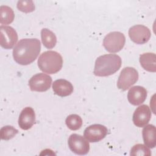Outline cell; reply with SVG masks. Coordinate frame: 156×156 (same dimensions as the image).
Instances as JSON below:
<instances>
[{"instance_id": "obj_1", "label": "cell", "mask_w": 156, "mask_h": 156, "mask_svg": "<svg viewBox=\"0 0 156 156\" xmlns=\"http://www.w3.org/2000/svg\"><path fill=\"white\" fill-rule=\"evenodd\" d=\"M41 51V43L37 38H23L13 49L14 60L21 65H27L37 58Z\"/></svg>"}, {"instance_id": "obj_2", "label": "cell", "mask_w": 156, "mask_h": 156, "mask_svg": "<svg viewBox=\"0 0 156 156\" xmlns=\"http://www.w3.org/2000/svg\"><path fill=\"white\" fill-rule=\"evenodd\" d=\"M122 60L116 54H105L97 58L95 62L94 74L105 77L113 74L121 68Z\"/></svg>"}, {"instance_id": "obj_3", "label": "cell", "mask_w": 156, "mask_h": 156, "mask_svg": "<svg viewBox=\"0 0 156 156\" xmlns=\"http://www.w3.org/2000/svg\"><path fill=\"white\" fill-rule=\"evenodd\" d=\"M63 58L56 51H47L43 52L38 59V66L41 71L48 74H55L62 68Z\"/></svg>"}, {"instance_id": "obj_4", "label": "cell", "mask_w": 156, "mask_h": 156, "mask_svg": "<svg viewBox=\"0 0 156 156\" xmlns=\"http://www.w3.org/2000/svg\"><path fill=\"white\" fill-rule=\"evenodd\" d=\"M126 38L121 32L115 31L105 35L103 40V46L106 51L111 53H116L124 47Z\"/></svg>"}, {"instance_id": "obj_5", "label": "cell", "mask_w": 156, "mask_h": 156, "mask_svg": "<svg viewBox=\"0 0 156 156\" xmlns=\"http://www.w3.org/2000/svg\"><path fill=\"white\" fill-rule=\"evenodd\" d=\"M138 79V73L136 69L132 67H125L121 71L118 77V88L122 91H126L135 84Z\"/></svg>"}, {"instance_id": "obj_6", "label": "cell", "mask_w": 156, "mask_h": 156, "mask_svg": "<svg viewBox=\"0 0 156 156\" xmlns=\"http://www.w3.org/2000/svg\"><path fill=\"white\" fill-rule=\"evenodd\" d=\"M68 144L70 150L77 155H85L90 151L89 141L82 135L76 133L69 136Z\"/></svg>"}, {"instance_id": "obj_7", "label": "cell", "mask_w": 156, "mask_h": 156, "mask_svg": "<svg viewBox=\"0 0 156 156\" xmlns=\"http://www.w3.org/2000/svg\"><path fill=\"white\" fill-rule=\"evenodd\" d=\"M52 83V78L44 73H38L33 76L29 81L30 90L44 92L47 91Z\"/></svg>"}, {"instance_id": "obj_8", "label": "cell", "mask_w": 156, "mask_h": 156, "mask_svg": "<svg viewBox=\"0 0 156 156\" xmlns=\"http://www.w3.org/2000/svg\"><path fill=\"white\" fill-rule=\"evenodd\" d=\"M151 33L148 27L141 24L135 25L129 30V36L131 40L138 44L147 43L151 37Z\"/></svg>"}, {"instance_id": "obj_9", "label": "cell", "mask_w": 156, "mask_h": 156, "mask_svg": "<svg viewBox=\"0 0 156 156\" xmlns=\"http://www.w3.org/2000/svg\"><path fill=\"white\" fill-rule=\"evenodd\" d=\"M108 133L107 128L99 124H94L87 127L83 132V136L91 143L98 142L104 139Z\"/></svg>"}, {"instance_id": "obj_10", "label": "cell", "mask_w": 156, "mask_h": 156, "mask_svg": "<svg viewBox=\"0 0 156 156\" xmlns=\"http://www.w3.org/2000/svg\"><path fill=\"white\" fill-rule=\"evenodd\" d=\"M1 47L6 49H12L18 41V34L16 30L8 26H1Z\"/></svg>"}, {"instance_id": "obj_11", "label": "cell", "mask_w": 156, "mask_h": 156, "mask_svg": "<svg viewBox=\"0 0 156 156\" xmlns=\"http://www.w3.org/2000/svg\"><path fill=\"white\" fill-rule=\"evenodd\" d=\"M151 112L149 107L145 104L137 107L135 110L132 120L134 124L138 127H144L150 121Z\"/></svg>"}, {"instance_id": "obj_12", "label": "cell", "mask_w": 156, "mask_h": 156, "mask_svg": "<svg viewBox=\"0 0 156 156\" xmlns=\"http://www.w3.org/2000/svg\"><path fill=\"white\" fill-rule=\"evenodd\" d=\"M35 122L34 110L30 107H25L21 112L18 118V125L23 130L30 129Z\"/></svg>"}, {"instance_id": "obj_13", "label": "cell", "mask_w": 156, "mask_h": 156, "mask_svg": "<svg viewBox=\"0 0 156 156\" xmlns=\"http://www.w3.org/2000/svg\"><path fill=\"white\" fill-rule=\"evenodd\" d=\"M147 97V90L141 86H133L127 94L129 102L133 105H138L144 102Z\"/></svg>"}, {"instance_id": "obj_14", "label": "cell", "mask_w": 156, "mask_h": 156, "mask_svg": "<svg viewBox=\"0 0 156 156\" xmlns=\"http://www.w3.org/2000/svg\"><path fill=\"white\" fill-rule=\"evenodd\" d=\"M54 93L60 97L70 95L73 91V86L71 82L65 79H57L52 83Z\"/></svg>"}, {"instance_id": "obj_15", "label": "cell", "mask_w": 156, "mask_h": 156, "mask_svg": "<svg viewBox=\"0 0 156 156\" xmlns=\"http://www.w3.org/2000/svg\"><path fill=\"white\" fill-rule=\"evenodd\" d=\"M155 127L152 124L146 125L142 131V135L144 145L147 147L154 148L156 145Z\"/></svg>"}, {"instance_id": "obj_16", "label": "cell", "mask_w": 156, "mask_h": 156, "mask_svg": "<svg viewBox=\"0 0 156 156\" xmlns=\"http://www.w3.org/2000/svg\"><path fill=\"white\" fill-rule=\"evenodd\" d=\"M141 66L146 71L155 73L156 71V57L152 52H146L140 55Z\"/></svg>"}, {"instance_id": "obj_17", "label": "cell", "mask_w": 156, "mask_h": 156, "mask_svg": "<svg viewBox=\"0 0 156 156\" xmlns=\"http://www.w3.org/2000/svg\"><path fill=\"white\" fill-rule=\"evenodd\" d=\"M41 38L43 45L48 49H52L56 44V36L51 30H49L48 29L43 28L41 29Z\"/></svg>"}, {"instance_id": "obj_18", "label": "cell", "mask_w": 156, "mask_h": 156, "mask_svg": "<svg viewBox=\"0 0 156 156\" xmlns=\"http://www.w3.org/2000/svg\"><path fill=\"white\" fill-rule=\"evenodd\" d=\"M15 15L12 8L7 5L0 7V23L2 24H9L13 22Z\"/></svg>"}, {"instance_id": "obj_19", "label": "cell", "mask_w": 156, "mask_h": 156, "mask_svg": "<svg viewBox=\"0 0 156 156\" xmlns=\"http://www.w3.org/2000/svg\"><path fill=\"white\" fill-rule=\"evenodd\" d=\"M65 123L70 130H77L82 127V119L79 115L71 114L66 117Z\"/></svg>"}, {"instance_id": "obj_20", "label": "cell", "mask_w": 156, "mask_h": 156, "mask_svg": "<svg viewBox=\"0 0 156 156\" xmlns=\"http://www.w3.org/2000/svg\"><path fill=\"white\" fill-rule=\"evenodd\" d=\"M18 130L12 126H5L1 129V138L3 140H9L13 138Z\"/></svg>"}, {"instance_id": "obj_21", "label": "cell", "mask_w": 156, "mask_h": 156, "mask_svg": "<svg viewBox=\"0 0 156 156\" xmlns=\"http://www.w3.org/2000/svg\"><path fill=\"white\" fill-rule=\"evenodd\" d=\"M130 155H151L150 149L144 144H136L134 145L130 150Z\"/></svg>"}, {"instance_id": "obj_22", "label": "cell", "mask_w": 156, "mask_h": 156, "mask_svg": "<svg viewBox=\"0 0 156 156\" xmlns=\"http://www.w3.org/2000/svg\"><path fill=\"white\" fill-rule=\"evenodd\" d=\"M17 8L23 12L30 13L35 10V5L32 1L21 0L18 2Z\"/></svg>"}]
</instances>
